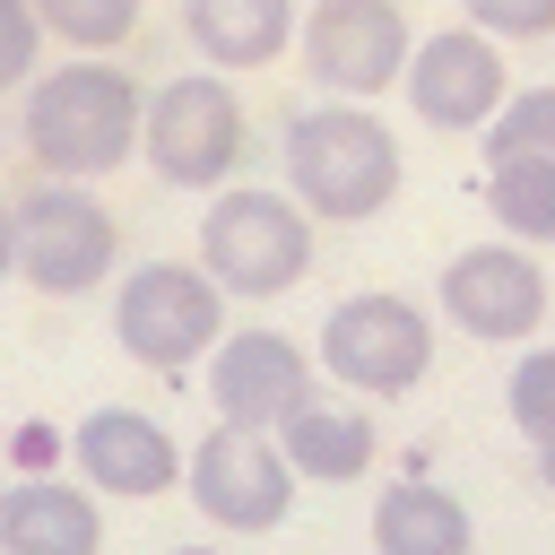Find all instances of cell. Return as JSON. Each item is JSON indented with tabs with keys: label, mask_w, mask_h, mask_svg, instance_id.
<instances>
[{
	"label": "cell",
	"mask_w": 555,
	"mask_h": 555,
	"mask_svg": "<svg viewBox=\"0 0 555 555\" xmlns=\"http://www.w3.org/2000/svg\"><path fill=\"white\" fill-rule=\"evenodd\" d=\"M139 87L104 52H78L69 69H43L26 87V147L52 182H95L139 156Z\"/></svg>",
	"instance_id": "obj_1"
},
{
	"label": "cell",
	"mask_w": 555,
	"mask_h": 555,
	"mask_svg": "<svg viewBox=\"0 0 555 555\" xmlns=\"http://www.w3.org/2000/svg\"><path fill=\"white\" fill-rule=\"evenodd\" d=\"M286 182L312 217H338V225H364L399 199V139L356 104H312L286 121Z\"/></svg>",
	"instance_id": "obj_2"
},
{
	"label": "cell",
	"mask_w": 555,
	"mask_h": 555,
	"mask_svg": "<svg viewBox=\"0 0 555 555\" xmlns=\"http://www.w3.org/2000/svg\"><path fill=\"white\" fill-rule=\"evenodd\" d=\"M199 269L251 304L286 295L312 269V208L286 191H217L199 217Z\"/></svg>",
	"instance_id": "obj_3"
},
{
	"label": "cell",
	"mask_w": 555,
	"mask_h": 555,
	"mask_svg": "<svg viewBox=\"0 0 555 555\" xmlns=\"http://www.w3.org/2000/svg\"><path fill=\"white\" fill-rule=\"evenodd\" d=\"M139 156L173 191H217L243 165V104L217 69H182L139 104Z\"/></svg>",
	"instance_id": "obj_4"
},
{
	"label": "cell",
	"mask_w": 555,
	"mask_h": 555,
	"mask_svg": "<svg viewBox=\"0 0 555 555\" xmlns=\"http://www.w3.org/2000/svg\"><path fill=\"white\" fill-rule=\"evenodd\" d=\"M113 338H121L139 364L182 373V364H199V356L225 338V286H217L208 269L147 260V269H130L121 295H113Z\"/></svg>",
	"instance_id": "obj_5"
},
{
	"label": "cell",
	"mask_w": 555,
	"mask_h": 555,
	"mask_svg": "<svg viewBox=\"0 0 555 555\" xmlns=\"http://www.w3.org/2000/svg\"><path fill=\"white\" fill-rule=\"evenodd\" d=\"M425 364H434V321L408 295L373 286V295L330 304V321H321V373L347 382L356 399H399V390L425 382Z\"/></svg>",
	"instance_id": "obj_6"
},
{
	"label": "cell",
	"mask_w": 555,
	"mask_h": 555,
	"mask_svg": "<svg viewBox=\"0 0 555 555\" xmlns=\"http://www.w3.org/2000/svg\"><path fill=\"white\" fill-rule=\"evenodd\" d=\"M9 234H17V278L35 295H87L95 278H113V251H121V225L113 208L87 199V182L26 191L9 208Z\"/></svg>",
	"instance_id": "obj_7"
},
{
	"label": "cell",
	"mask_w": 555,
	"mask_h": 555,
	"mask_svg": "<svg viewBox=\"0 0 555 555\" xmlns=\"http://www.w3.org/2000/svg\"><path fill=\"white\" fill-rule=\"evenodd\" d=\"M182 486H191V503H199L217 529H234V538L278 529L286 503H295V468H286L278 434H260V425H217V434L182 460Z\"/></svg>",
	"instance_id": "obj_8"
},
{
	"label": "cell",
	"mask_w": 555,
	"mask_h": 555,
	"mask_svg": "<svg viewBox=\"0 0 555 555\" xmlns=\"http://www.w3.org/2000/svg\"><path fill=\"white\" fill-rule=\"evenodd\" d=\"M399 87H408V104H416V121H425V130H486V121H494V104L512 95L503 52H494V35H486V26H442V35L408 43Z\"/></svg>",
	"instance_id": "obj_9"
},
{
	"label": "cell",
	"mask_w": 555,
	"mask_h": 555,
	"mask_svg": "<svg viewBox=\"0 0 555 555\" xmlns=\"http://www.w3.org/2000/svg\"><path fill=\"white\" fill-rule=\"evenodd\" d=\"M304 69L330 95H382L408 69V17L399 0H312L304 17Z\"/></svg>",
	"instance_id": "obj_10"
},
{
	"label": "cell",
	"mask_w": 555,
	"mask_h": 555,
	"mask_svg": "<svg viewBox=\"0 0 555 555\" xmlns=\"http://www.w3.org/2000/svg\"><path fill=\"white\" fill-rule=\"evenodd\" d=\"M442 312H451V330H468L486 347H520L546 321V269L520 243H468L442 269Z\"/></svg>",
	"instance_id": "obj_11"
},
{
	"label": "cell",
	"mask_w": 555,
	"mask_h": 555,
	"mask_svg": "<svg viewBox=\"0 0 555 555\" xmlns=\"http://www.w3.org/2000/svg\"><path fill=\"white\" fill-rule=\"evenodd\" d=\"M312 390V356L286 338V330H234L208 347V399L225 425H278L295 399Z\"/></svg>",
	"instance_id": "obj_12"
},
{
	"label": "cell",
	"mask_w": 555,
	"mask_h": 555,
	"mask_svg": "<svg viewBox=\"0 0 555 555\" xmlns=\"http://www.w3.org/2000/svg\"><path fill=\"white\" fill-rule=\"evenodd\" d=\"M69 460H78V477H87L95 494H130V503L182 486L173 434H165L156 416H139V408H95V416L69 434Z\"/></svg>",
	"instance_id": "obj_13"
},
{
	"label": "cell",
	"mask_w": 555,
	"mask_h": 555,
	"mask_svg": "<svg viewBox=\"0 0 555 555\" xmlns=\"http://www.w3.org/2000/svg\"><path fill=\"white\" fill-rule=\"evenodd\" d=\"M269 434H278L286 468H295V477H312V486H347V477H364V468H373V416H364V408H347V399L304 390Z\"/></svg>",
	"instance_id": "obj_14"
},
{
	"label": "cell",
	"mask_w": 555,
	"mask_h": 555,
	"mask_svg": "<svg viewBox=\"0 0 555 555\" xmlns=\"http://www.w3.org/2000/svg\"><path fill=\"white\" fill-rule=\"evenodd\" d=\"M95 546H104V520L87 486H61V477L0 486V555H95Z\"/></svg>",
	"instance_id": "obj_15"
},
{
	"label": "cell",
	"mask_w": 555,
	"mask_h": 555,
	"mask_svg": "<svg viewBox=\"0 0 555 555\" xmlns=\"http://www.w3.org/2000/svg\"><path fill=\"white\" fill-rule=\"evenodd\" d=\"M477 529H468V503L451 486H425V477H399L382 486L373 503V555H468Z\"/></svg>",
	"instance_id": "obj_16"
},
{
	"label": "cell",
	"mask_w": 555,
	"mask_h": 555,
	"mask_svg": "<svg viewBox=\"0 0 555 555\" xmlns=\"http://www.w3.org/2000/svg\"><path fill=\"white\" fill-rule=\"evenodd\" d=\"M182 26L208 69H269L295 43V0H191Z\"/></svg>",
	"instance_id": "obj_17"
},
{
	"label": "cell",
	"mask_w": 555,
	"mask_h": 555,
	"mask_svg": "<svg viewBox=\"0 0 555 555\" xmlns=\"http://www.w3.org/2000/svg\"><path fill=\"white\" fill-rule=\"evenodd\" d=\"M486 208L520 243H555V156H486Z\"/></svg>",
	"instance_id": "obj_18"
},
{
	"label": "cell",
	"mask_w": 555,
	"mask_h": 555,
	"mask_svg": "<svg viewBox=\"0 0 555 555\" xmlns=\"http://www.w3.org/2000/svg\"><path fill=\"white\" fill-rule=\"evenodd\" d=\"M35 17H43V35H61L69 52H113V43H130L139 0H35Z\"/></svg>",
	"instance_id": "obj_19"
},
{
	"label": "cell",
	"mask_w": 555,
	"mask_h": 555,
	"mask_svg": "<svg viewBox=\"0 0 555 555\" xmlns=\"http://www.w3.org/2000/svg\"><path fill=\"white\" fill-rule=\"evenodd\" d=\"M486 156H555V87H520L486 121Z\"/></svg>",
	"instance_id": "obj_20"
},
{
	"label": "cell",
	"mask_w": 555,
	"mask_h": 555,
	"mask_svg": "<svg viewBox=\"0 0 555 555\" xmlns=\"http://www.w3.org/2000/svg\"><path fill=\"white\" fill-rule=\"evenodd\" d=\"M503 408H512V425L529 434V451L555 434V347H529V356L512 364V390H503Z\"/></svg>",
	"instance_id": "obj_21"
},
{
	"label": "cell",
	"mask_w": 555,
	"mask_h": 555,
	"mask_svg": "<svg viewBox=\"0 0 555 555\" xmlns=\"http://www.w3.org/2000/svg\"><path fill=\"white\" fill-rule=\"evenodd\" d=\"M468 9V26H486L494 43H538V35H555V0H460Z\"/></svg>",
	"instance_id": "obj_22"
},
{
	"label": "cell",
	"mask_w": 555,
	"mask_h": 555,
	"mask_svg": "<svg viewBox=\"0 0 555 555\" xmlns=\"http://www.w3.org/2000/svg\"><path fill=\"white\" fill-rule=\"evenodd\" d=\"M35 43H43V17H35V0H0V87L35 78Z\"/></svg>",
	"instance_id": "obj_23"
},
{
	"label": "cell",
	"mask_w": 555,
	"mask_h": 555,
	"mask_svg": "<svg viewBox=\"0 0 555 555\" xmlns=\"http://www.w3.org/2000/svg\"><path fill=\"white\" fill-rule=\"evenodd\" d=\"M17 269V234H9V208H0V278Z\"/></svg>",
	"instance_id": "obj_24"
},
{
	"label": "cell",
	"mask_w": 555,
	"mask_h": 555,
	"mask_svg": "<svg viewBox=\"0 0 555 555\" xmlns=\"http://www.w3.org/2000/svg\"><path fill=\"white\" fill-rule=\"evenodd\" d=\"M538 477H546V486H555V434H546V442H538Z\"/></svg>",
	"instance_id": "obj_25"
},
{
	"label": "cell",
	"mask_w": 555,
	"mask_h": 555,
	"mask_svg": "<svg viewBox=\"0 0 555 555\" xmlns=\"http://www.w3.org/2000/svg\"><path fill=\"white\" fill-rule=\"evenodd\" d=\"M173 555H208V546H173Z\"/></svg>",
	"instance_id": "obj_26"
},
{
	"label": "cell",
	"mask_w": 555,
	"mask_h": 555,
	"mask_svg": "<svg viewBox=\"0 0 555 555\" xmlns=\"http://www.w3.org/2000/svg\"><path fill=\"white\" fill-rule=\"evenodd\" d=\"M0 486H9V477H0Z\"/></svg>",
	"instance_id": "obj_27"
}]
</instances>
